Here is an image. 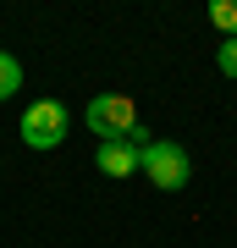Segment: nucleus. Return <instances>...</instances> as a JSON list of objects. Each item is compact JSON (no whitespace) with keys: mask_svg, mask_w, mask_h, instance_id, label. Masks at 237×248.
Listing matches in <instances>:
<instances>
[{"mask_svg":"<svg viewBox=\"0 0 237 248\" xmlns=\"http://www.w3.org/2000/svg\"><path fill=\"white\" fill-rule=\"evenodd\" d=\"M66 127H72V116L61 99H33V105L22 110V122H17V133L28 149H61L66 143Z\"/></svg>","mask_w":237,"mask_h":248,"instance_id":"nucleus-1","label":"nucleus"},{"mask_svg":"<svg viewBox=\"0 0 237 248\" xmlns=\"http://www.w3.org/2000/svg\"><path fill=\"white\" fill-rule=\"evenodd\" d=\"M88 133H99V143H127L138 133V110L127 94H99L88 99Z\"/></svg>","mask_w":237,"mask_h":248,"instance_id":"nucleus-2","label":"nucleus"},{"mask_svg":"<svg viewBox=\"0 0 237 248\" xmlns=\"http://www.w3.org/2000/svg\"><path fill=\"white\" fill-rule=\"evenodd\" d=\"M143 177H149L160 193H176V187H188L193 177V166H188V149L171 138H155L149 149H143Z\"/></svg>","mask_w":237,"mask_h":248,"instance_id":"nucleus-3","label":"nucleus"},{"mask_svg":"<svg viewBox=\"0 0 237 248\" xmlns=\"http://www.w3.org/2000/svg\"><path fill=\"white\" fill-rule=\"evenodd\" d=\"M94 166L105 171V177H132V171H143V149L138 143H99Z\"/></svg>","mask_w":237,"mask_h":248,"instance_id":"nucleus-4","label":"nucleus"},{"mask_svg":"<svg viewBox=\"0 0 237 248\" xmlns=\"http://www.w3.org/2000/svg\"><path fill=\"white\" fill-rule=\"evenodd\" d=\"M210 28L237 39V0H210Z\"/></svg>","mask_w":237,"mask_h":248,"instance_id":"nucleus-5","label":"nucleus"},{"mask_svg":"<svg viewBox=\"0 0 237 248\" xmlns=\"http://www.w3.org/2000/svg\"><path fill=\"white\" fill-rule=\"evenodd\" d=\"M17 89H22V66H17V55L0 50V99H11Z\"/></svg>","mask_w":237,"mask_h":248,"instance_id":"nucleus-6","label":"nucleus"},{"mask_svg":"<svg viewBox=\"0 0 237 248\" xmlns=\"http://www.w3.org/2000/svg\"><path fill=\"white\" fill-rule=\"evenodd\" d=\"M215 66H221V78H237V39H221V50H215Z\"/></svg>","mask_w":237,"mask_h":248,"instance_id":"nucleus-7","label":"nucleus"}]
</instances>
